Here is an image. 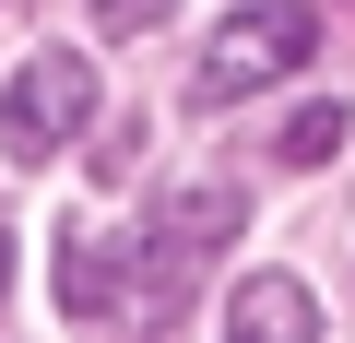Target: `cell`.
Instances as JSON below:
<instances>
[{
  "mask_svg": "<svg viewBox=\"0 0 355 343\" xmlns=\"http://www.w3.org/2000/svg\"><path fill=\"white\" fill-rule=\"evenodd\" d=\"M272 154H284V166H331V154H343V107H331V95H320V107H296Z\"/></svg>",
  "mask_w": 355,
  "mask_h": 343,
  "instance_id": "8992f818",
  "label": "cell"
},
{
  "mask_svg": "<svg viewBox=\"0 0 355 343\" xmlns=\"http://www.w3.org/2000/svg\"><path fill=\"white\" fill-rule=\"evenodd\" d=\"M95 24H107V36H154V24H166V0H95Z\"/></svg>",
  "mask_w": 355,
  "mask_h": 343,
  "instance_id": "52a82bcc",
  "label": "cell"
},
{
  "mask_svg": "<svg viewBox=\"0 0 355 343\" xmlns=\"http://www.w3.org/2000/svg\"><path fill=\"white\" fill-rule=\"evenodd\" d=\"M320 48V12L308 0H249V12L202 48V71H190V95L202 107H237V95H261V83H284L296 60Z\"/></svg>",
  "mask_w": 355,
  "mask_h": 343,
  "instance_id": "6da1fadb",
  "label": "cell"
},
{
  "mask_svg": "<svg viewBox=\"0 0 355 343\" xmlns=\"http://www.w3.org/2000/svg\"><path fill=\"white\" fill-rule=\"evenodd\" d=\"M225 331H237V343H308V331H320V308H308V284L249 272V284L225 296Z\"/></svg>",
  "mask_w": 355,
  "mask_h": 343,
  "instance_id": "3957f363",
  "label": "cell"
},
{
  "mask_svg": "<svg viewBox=\"0 0 355 343\" xmlns=\"http://www.w3.org/2000/svg\"><path fill=\"white\" fill-rule=\"evenodd\" d=\"M83 118H95V60L48 48V60L12 71V95H0V154H12V166H48Z\"/></svg>",
  "mask_w": 355,
  "mask_h": 343,
  "instance_id": "7a4b0ae2",
  "label": "cell"
},
{
  "mask_svg": "<svg viewBox=\"0 0 355 343\" xmlns=\"http://www.w3.org/2000/svg\"><path fill=\"white\" fill-rule=\"evenodd\" d=\"M60 308H71V319H119V308H130V261L95 249V237H71V249H60Z\"/></svg>",
  "mask_w": 355,
  "mask_h": 343,
  "instance_id": "277c9868",
  "label": "cell"
},
{
  "mask_svg": "<svg viewBox=\"0 0 355 343\" xmlns=\"http://www.w3.org/2000/svg\"><path fill=\"white\" fill-rule=\"evenodd\" d=\"M0 284H12V237H0Z\"/></svg>",
  "mask_w": 355,
  "mask_h": 343,
  "instance_id": "ba28073f",
  "label": "cell"
},
{
  "mask_svg": "<svg viewBox=\"0 0 355 343\" xmlns=\"http://www.w3.org/2000/svg\"><path fill=\"white\" fill-rule=\"evenodd\" d=\"M237 225H249V202H237V190H190V202H166L154 249H166V261H202V249H214V237H237Z\"/></svg>",
  "mask_w": 355,
  "mask_h": 343,
  "instance_id": "5b68a950",
  "label": "cell"
}]
</instances>
